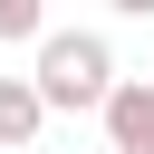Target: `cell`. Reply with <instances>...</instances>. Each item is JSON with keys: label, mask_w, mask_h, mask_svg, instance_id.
<instances>
[{"label": "cell", "mask_w": 154, "mask_h": 154, "mask_svg": "<svg viewBox=\"0 0 154 154\" xmlns=\"http://www.w3.org/2000/svg\"><path fill=\"white\" fill-rule=\"evenodd\" d=\"M106 10H116V19H154V0H106Z\"/></svg>", "instance_id": "5"}, {"label": "cell", "mask_w": 154, "mask_h": 154, "mask_svg": "<svg viewBox=\"0 0 154 154\" xmlns=\"http://www.w3.org/2000/svg\"><path fill=\"white\" fill-rule=\"evenodd\" d=\"M106 144H116V154H154V77H116V96H106Z\"/></svg>", "instance_id": "2"}, {"label": "cell", "mask_w": 154, "mask_h": 154, "mask_svg": "<svg viewBox=\"0 0 154 154\" xmlns=\"http://www.w3.org/2000/svg\"><path fill=\"white\" fill-rule=\"evenodd\" d=\"M29 77H38L48 116H106V96H116V48H106V29H48V38L29 48Z\"/></svg>", "instance_id": "1"}, {"label": "cell", "mask_w": 154, "mask_h": 154, "mask_svg": "<svg viewBox=\"0 0 154 154\" xmlns=\"http://www.w3.org/2000/svg\"><path fill=\"white\" fill-rule=\"evenodd\" d=\"M48 38V0H0V48H38Z\"/></svg>", "instance_id": "4"}, {"label": "cell", "mask_w": 154, "mask_h": 154, "mask_svg": "<svg viewBox=\"0 0 154 154\" xmlns=\"http://www.w3.org/2000/svg\"><path fill=\"white\" fill-rule=\"evenodd\" d=\"M48 135V96H38V77H0V154H29Z\"/></svg>", "instance_id": "3"}]
</instances>
